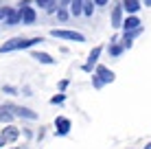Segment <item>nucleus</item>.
I'll list each match as a JSON object with an SVG mask.
<instances>
[{
	"instance_id": "f257e3e1",
	"label": "nucleus",
	"mask_w": 151,
	"mask_h": 149,
	"mask_svg": "<svg viewBox=\"0 0 151 149\" xmlns=\"http://www.w3.org/2000/svg\"><path fill=\"white\" fill-rule=\"evenodd\" d=\"M35 44H42V37H11L9 42H4L0 46V53H13V50H24V48H33Z\"/></svg>"
},
{
	"instance_id": "f03ea898",
	"label": "nucleus",
	"mask_w": 151,
	"mask_h": 149,
	"mask_svg": "<svg viewBox=\"0 0 151 149\" xmlns=\"http://www.w3.org/2000/svg\"><path fill=\"white\" fill-rule=\"evenodd\" d=\"M50 35L57 40H68V42H86V35L79 33V31H70V29H53Z\"/></svg>"
},
{
	"instance_id": "7ed1b4c3",
	"label": "nucleus",
	"mask_w": 151,
	"mask_h": 149,
	"mask_svg": "<svg viewBox=\"0 0 151 149\" xmlns=\"http://www.w3.org/2000/svg\"><path fill=\"white\" fill-rule=\"evenodd\" d=\"M4 107H9V110L13 112L15 116H20V119H27V121H35L37 119V112H33L31 107H22V105H13V103H7Z\"/></svg>"
},
{
	"instance_id": "20e7f679",
	"label": "nucleus",
	"mask_w": 151,
	"mask_h": 149,
	"mask_svg": "<svg viewBox=\"0 0 151 149\" xmlns=\"http://www.w3.org/2000/svg\"><path fill=\"white\" fill-rule=\"evenodd\" d=\"M101 53H103V46H94V48L90 50V55H88V61L81 66V68L86 70V73H92V68H96V64H99Z\"/></svg>"
},
{
	"instance_id": "39448f33",
	"label": "nucleus",
	"mask_w": 151,
	"mask_h": 149,
	"mask_svg": "<svg viewBox=\"0 0 151 149\" xmlns=\"http://www.w3.org/2000/svg\"><path fill=\"white\" fill-rule=\"evenodd\" d=\"M70 127H72L70 119H66V116H57V119H55V132H57V136H68L70 134Z\"/></svg>"
},
{
	"instance_id": "423d86ee",
	"label": "nucleus",
	"mask_w": 151,
	"mask_h": 149,
	"mask_svg": "<svg viewBox=\"0 0 151 149\" xmlns=\"http://www.w3.org/2000/svg\"><path fill=\"white\" fill-rule=\"evenodd\" d=\"M123 13H125V7H123V2H116L114 4V9H112V27L114 29H123Z\"/></svg>"
},
{
	"instance_id": "0eeeda50",
	"label": "nucleus",
	"mask_w": 151,
	"mask_h": 149,
	"mask_svg": "<svg viewBox=\"0 0 151 149\" xmlns=\"http://www.w3.org/2000/svg\"><path fill=\"white\" fill-rule=\"evenodd\" d=\"M20 13H22V22L24 24H35V20H37V13H35V9L31 7L29 2H22Z\"/></svg>"
},
{
	"instance_id": "6e6552de",
	"label": "nucleus",
	"mask_w": 151,
	"mask_h": 149,
	"mask_svg": "<svg viewBox=\"0 0 151 149\" xmlns=\"http://www.w3.org/2000/svg\"><path fill=\"white\" fill-rule=\"evenodd\" d=\"M94 75L99 77V79L103 81V83H112L114 79H116V75H114V70H110L107 66H99L96 64V70H94Z\"/></svg>"
},
{
	"instance_id": "1a4fd4ad",
	"label": "nucleus",
	"mask_w": 151,
	"mask_h": 149,
	"mask_svg": "<svg viewBox=\"0 0 151 149\" xmlns=\"http://www.w3.org/2000/svg\"><path fill=\"white\" fill-rule=\"evenodd\" d=\"M140 27H142V22H140V18L136 13H129L123 20V31H134V29H140Z\"/></svg>"
},
{
	"instance_id": "9d476101",
	"label": "nucleus",
	"mask_w": 151,
	"mask_h": 149,
	"mask_svg": "<svg viewBox=\"0 0 151 149\" xmlns=\"http://www.w3.org/2000/svg\"><path fill=\"white\" fill-rule=\"evenodd\" d=\"M0 134L4 136V140L7 143H13V140H18V136H20V130L15 125H11V123H7V127H2V132Z\"/></svg>"
},
{
	"instance_id": "9b49d317",
	"label": "nucleus",
	"mask_w": 151,
	"mask_h": 149,
	"mask_svg": "<svg viewBox=\"0 0 151 149\" xmlns=\"http://www.w3.org/2000/svg\"><path fill=\"white\" fill-rule=\"evenodd\" d=\"M31 57H33L35 61H40V64H55V57L53 55H48V53H44V50H33L31 53Z\"/></svg>"
},
{
	"instance_id": "f8f14e48",
	"label": "nucleus",
	"mask_w": 151,
	"mask_h": 149,
	"mask_svg": "<svg viewBox=\"0 0 151 149\" xmlns=\"http://www.w3.org/2000/svg\"><path fill=\"white\" fill-rule=\"evenodd\" d=\"M127 13H138L142 9V0H121Z\"/></svg>"
},
{
	"instance_id": "ddd939ff",
	"label": "nucleus",
	"mask_w": 151,
	"mask_h": 149,
	"mask_svg": "<svg viewBox=\"0 0 151 149\" xmlns=\"http://www.w3.org/2000/svg\"><path fill=\"white\" fill-rule=\"evenodd\" d=\"M35 4H37L40 9H44V11H48V13H55L57 9H59L57 0H35Z\"/></svg>"
},
{
	"instance_id": "4468645a",
	"label": "nucleus",
	"mask_w": 151,
	"mask_h": 149,
	"mask_svg": "<svg viewBox=\"0 0 151 149\" xmlns=\"http://www.w3.org/2000/svg\"><path fill=\"white\" fill-rule=\"evenodd\" d=\"M4 22H7L9 27H15L18 22H22V13H20V11H15V9H11V13L7 15V20H4Z\"/></svg>"
},
{
	"instance_id": "2eb2a0df",
	"label": "nucleus",
	"mask_w": 151,
	"mask_h": 149,
	"mask_svg": "<svg viewBox=\"0 0 151 149\" xmlns=\"http://www.w3.org/2000/svg\"><path fill=\"white\" fill-rule=\"evenodd\" d=\"M13 112L9 110V107H4V105H0V123H11L13 121Z\"/></svg>"
},
{
	"instance_id": "dca6fc26",
	"label": "nucleus",
	"mask_w": 151,
	"mask_h": 149,
	"mask_svg": "<svg viewBox=\"0 0 151 149\" xmlns=\"http://www.w3.org/2000/svg\"><path fill=\"white\" fill-rule=\"evenodd\" d=\"M83 2H86V0H70V13L81 15L83 13Z\"/></svg>"
},
{
	"instance_id": "f3484780",
	"label": "nucleus",
	"mask_w": 151,
	"mask_h": 149,
	"mask_svg": "<svg viewBox=\"0 0 151 149\" xmlns=\"http://www.w3.org/2000/svg\"><path fill=\"white\" fill-rule=\"evenodd\" d=\"M107 50H110V55H112V57H118V55H121L123 50H125V46H123V44H116V42H112L110 46H107Z\"/></svg>"
},
{
	"instance_id": "a211bd4d",
	"label": "nucleus",
	"mask_w": 151,
	"mask_h": 149,
	"mask_svg": "<svg viewBox=\"0 0 151 149\" xmlns=\"http://www.w3.org/2000/svg\"><path fill=\"white\" fill-rule=\"evenodd\" d=\"M94 0H86L83 2V15H88V18H92V13H94Z\"/></svg>"
},
{
	"instance_id": "6ab92c4d",
	"label": "nucleus",
	"mask_w": 151,
	"mask_h": 149,
	"mask_svg": "<svg viewBox=\"0 0 151 149\" xmlns=\"http://www.w3.org/2000/svg\"><path fill=\"white\" fill-rule=\"evenodd\" d=\"M64 101H66V94H64V92H59V94L50 96V105H61Z\"/></svg>"
},
{
	"instance_id": "aec40b11",
	"label": "nucleus",
	"mask_w": 151,
	"mask_h": 149,
	"mask_svg": "<svg viewBox=\"0 0 151 149\" xmlns=\"http://www.w3.org/2000/svg\"><path fill=\"white\" fill-rule=\"evenodd\" d=\"M57 18H59L61 20V22H66V20H68V11H66V9H57Z\"/></svg>"
},
{
	"instance_id": "412c9836",
	"label": "nucleus",
	"mask_w": 151,
	"mask_h": 149,
	"mask_svg": "<svg viewBox=\"0 0 151 149\" xmlns=\"http://www.w3.org/2000/svg\"><path fill=\"white\" fill-rule=\"evenodd\" d=\"M92 83H94V88H103V86H105V83H103V81L99 79L96 75H92Z\"/></svg>"
},
{
	"instance_id": "4be33fe9",
	"label": "nucleus",
	"mask_w": 151,
	"mask_h": 149,
	"mask_svg": "<svg viewBox=\"0 0 151 149\" xmlns=\"http://www.w3.org/2000/svg\"><path fill=\"white\" fill-rule=\"evenodd\" d=\"M11 13V9L9 7H4V9H0V20H7V15Z\"/></svg>"
},
{
	"instance_id": "5701e85b",
	"label": "nucleus",
	"mask_w": 151,
	"mask_h": 149,
	"mask_svg": "<svg viewBox=\"0 0 151 149\" xmlns=\"http://www.w3.org/2000/svg\"><path fill=\"white\" fill-rule=\"evenodd\" d=\"M107 2H110V0H94V4H96V7H105Z\"/></svg>"
},
{
	"instance_id": "b1692460",
	"label": "nucleus",
	"mask_w": 151,
	"mask_h": 149,
	"mask_svg": "<svg viewBox=\"0 0 151 149\" xmlns=\"http://www.w3.org/2000/svg\"><path fill=\"white\" fill-rule=\"evenodd\" d=\"M4 92H9V94H15V88H13V86H4Z\"/></svg>"
},
{
	"instance_id": "393cba45",
	"label": "nucleus",
	"mask_w": 151,
	"mask_h": 149,
	"mask_svg": "<svg viewBox=\"0 0 151 149\" xmlns=\"http://www.w3.org/2000/svg\"><path fill=\"white\" fill-rule=\"evenodd\" d=\"M66 88H68V79H64V81L59 83V90H66Z\"/></svg>"
},
{
	"instance_id": "a878e982",
	"label": "nucleus",
	"mask_w": 151,
	"mask_h": 149,
	"mask_svg": "<svg viewBox=\"0 0 151 149\" xmlns=\"http://www.w3.org/2000/svg\"><path fill=\"white\" fill-rule=\"evenodd\" d=\"M4 145H7V140H4V136H2V134H0V149H2Z\"/></svg>"
},
{
	"instance_id": "bb28decb",
	"label": "nucleus",
	"mask_w": 151,
	"mask_h": 149,
	"mask_svg": "<svg viewBox=\"0 0 151 149\" xmlns=\"http://www.w3.org/2000/svg\"><path fill=\"white\" fill-rule=\"evenodd\" d=\"M142 4L145 7H151V0H142Z\"/></svg>"
},
{
	"instance_id": "cd10ccee",
	"label": "nucleus",
	"mask_w": 151,
	"mask_h": 149,
	"mask_svg": "<svg viewBox=\"0 0 151 149\" xmlns=\"http://www.w3.org/2000/svg\"><path fill=\"white\" fill-rule=\"evenodd\" d=\"M145 149H151V143H149V145H147V147H145Z\"/></svg>"
},
{
	"instance_id": "c85d7f7f",
	"label": "nucleus",
	"mask_w": 151,
	"mask_h": 149,
	"mask_svg": "<svg viewBox=\"0 0 151 149\" xmlns=\"http://www.w3.org/2000/svg\"><path fill=\"white\" fill-rule=\"evenodd\" d=\"M15 149H18V147H15Z\"/></svg>"
}]
</instances>
